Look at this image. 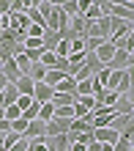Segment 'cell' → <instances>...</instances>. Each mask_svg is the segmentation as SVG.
Returning a JSON list of instances; mask_svg holds the SVG:
<instances>
[{
	"label": "cell",
	"mask_w": 134,
	"mask_h": 151,
	"mask_svg": "<svg viewBox=\"0 0 134 151\" xmlns=\"http://www.w3.org/2000/svg\"><path fill=\"white\" fill-rule=\"evenodd\" d=\"M118 137H120V132L112 129V127H93V140H99V143L115 146V143H118Z\"/></svg>",
	"instance_id": "obj_1"
},
{
	"label": "cell",
	"mask_w": 134,
	"mask_h": 151,
	"mask_svg": "<svg viewBox=\"0 0 134 151\" xmlns=\"http://www.w3.org/2000/svg\"><path fill=\"white\" fill-rule=\"evenodd\" d=\"M71 129V121L68 118H49L47 121V137H55V135H66V132Z\"/></svg>",
	"instance_id": "obj_2"
},
{
	"label": "cell",
	"mask_w": 134,
	"mask_h": 151,
	"mask_svg": "<svg viewBox=\"0 0 134 151\" xmlns=\"http://www.w3.org/2000/svg\"><path fill=\"white\" fill-rule=\"evenodd\" d=\"M129 52L126 50H115V55H112V60L107 63V69H112V72H126L129 69Z\"/></svg>",
	"instance_id": "obj_3"
},
{
	"label": "cell",
	"mask_w": 134,
	"mask_h": 151,
	"mask_svg": "<svg viewBox=\"0 0 134 151\" xmlns=\"http://www.w3.org/2000/svg\"><path fill=\"white\" fill-rule=\"evenodd\" d=\"M52 96H55V88H52V85H47V83H36V88H33V99L38 102V104L52 102Z\"/></svg>",
	"instance_id": "obj_4"
},
{
	"label": "cell",
	"mask_w": 134,
	"mask_h": 151,
	"mask_svg": "<svg viewBox=\"0 0 134 151\" xmlns=\"http://www.w3.org/2000/svg\"><path fill=\"white\" fill-rule=\"evenodd\" d=\"M25 137H28V140H33V137H47V121L33 118L28 124V129H25Z\"/></svg>",
	"instance_id": "obj_5"
},
{
	"label": "cell",
	"mask_w": 134,
	"mask_h": 151,
	"mask_svg": "<svg viewBox=\"0 0 134 151\" xmlns=\"http://www.w3.org/2000/svg\"><path fill=\"white\" fill-rule=\"evenodd\" d=\"M0 72H3L11 83H16V80L22 77V72H19V66H16V60L14 58H3V66H0Z\"/></svg>",
	"instance_id": "obj_6"
},
{
	"label": "cell",
	"mask_w": 134,
	"mask_h": 151,
	"mask_svg": "<svg viewBox=\"0 0 134 151\" xmlns=\"http://www.w3.org/2000/svg\"><path fill=\"white\" fill-rule=\"evenodd\" d=\"M16 91H19V96H33V88H36V80L30 74H22L19 80H16Z\"/></svg>",
	"instance_id": "obj_7"
},
{
	"label": "cell",
	"mask_w": 134,
	"mask_h": 151,
	"mask_svg": "<svg viewBox=\"0 0 134 151\" xmlns=\"http://www.w3.org/2000/svg\"><path fill=\"white\" fill-rule=\"evenodd\" d=\"M68 137L66 135H55V137H47V151H68Z\"/></svg>",
	"instance_id": "obj_8"
},
{
	"label": "cell",
	"mask_w": 134,
	"mask_h": 151,
	"mask_svg": "<svg viewBox=\"0 0 134 151\" xmlns=\"http://www.w3.org/2000/svg\"><path fill=\"white\" fill-rule=\"evenodd\" d=\"M82 63H85V52H71L68 55V74L74 77L79 69H82Z\"/></svg>",
	"instance_id": "obj_9"
},
{
	"label": "cell",
	"mask_w": 134,
	"mask_h": 151,
	"mask_svg": "<svg viewBox=\"0 0 134 151\" xmlns=\"http://www.w3.org/2000/svg\"><path fill=\"white\" fill-rule=\"evenodd\" d=\"M58 41H60V33L58 30H44V50L47 52H55V47H58Z\"/></svg>",
	"instance_id": "obj_10"
},
{
	"label": "cell",
	"mask_w": 134,
	"mask_h": 151,
	"mask_svg": "<svg viewBox=\"0 0 134 151\" xmlns=\"http://www.w3.org/2000/svg\"><path fill=\"white\" fill-rule=\"evenodd\" d=\"M55 91H60V93H74V96H77V80L71 77V74H66V77H63V83H58V85H55Z\"/></svg>",
	"instance_id": "obj_11"
},
{
	"label": "cell",
	"mask_w": 134,
	"mask_h": 151,
	"mask_svg": "<svg viewBox=\"0 0 134 151\" xmlns=\"http://www.w3.org/2000/svg\"><path fill=\"white\" fill-rule=\"evenodd\" d=\"M96 55H99V60H101V63L107 66V63H110V60H112V55H115V47H112L110 41H104L101 47L96 50Z\"/></svg>",
	"instance_id": "obj_12"
},
{
	"label": "cell",
	"mask_w": 134,
	"mask_h": 151,
	"mask_svg": "<svg viewBox=\"0 0 134 151\" xmlns=\"http://www.w3.org/2000/svg\"><path fill=\"white\" fill-rule=\"evenodd\" d=\"M74 102H77L74 93H60V91H55V96H52V104H55V107H66V104H74Z\"/></svg>",
	"instance_id": "obj_13"
},
{
	"label": "cell",
	"mask_w": 134,
	"mask_h": 151,
	"mask_svg": "<svg viewBox=\"0 0 134 151\" xmlns=\"http://www.w3.org/2000/svg\"><path fill=\"white\" fill-rule=\"evenodd\" d=\"M0 96H3V102H6V104H16V99H19V91H16V85H14V83H8V85L3 88V93H0Z\"/></svg>",
	"instance_id": "obj_14"
},
{
	"label": "cell",
	"mask_w": 134,
	"mask_h": 151,
	"mask_svg": "<svg viewBox=\"0 0 134 151\" xmlns=\"http://www.w3.org/2000/svg\"><path fill=\"white\" fill-rule=\"evenodd\" d=\"M63 77H66V72H60V69H47V77H44V83L55 88L58 83H63Z\"/></svg>",
	"instance_id": "obj_15"
},
{
	"label": "cell",
	"mask_w": 134,
	"mask_h": 151,
	"mask_svg": "<svg viewBox=\"0 0 134 151\" xmlns=\"http://www.w3.org/2000/svg\"><path fill=\"white\" fill-rule=\"evenodd\" d=\"M14 60H16V66H19V72H22V74H30V66H33V63L28 60L25 50H22V52H16V55H14Z\"/></svg>",
	"instance_id": "obj_16"
},
{
	"label": "cell",
	"mask_w": 134,
	"mask_h": 151,
	"mask_svg": "<svg viewBox=\"0 0 134 151\" xmlns=\"http://www.w3.org/2000/svg\"><path fill=\"white\" fill-rule=\"evenodd\" d=\"M19 137H22L19 132H14V129H11V132H6V135H0V143H3V148L8 151V148L16 143V140H19Z\"/></svg>",
	"instance_id": "obj_17"
},
{
	"label": "cell",
	"mask_w": 134,
	"mask_h": 151,
	"mask_svg": "<svg viewBox=\"0 0 134 151\" xmlns=\"http://www.w3.org/2000/svg\"><path fill=\"white\" fill-rule=\"evenodd\" d=\"M30 77L36 80V83H44V77H47V66H44V63H33L30 66Z\"/></svg>",
	"instance_id": "obj_18"
},
{
	"label": "cell",
	"mask_w": 134,
	"mask_h": 151,
	"mask_svg": "<svg viewBox=\"0 0 134 151\" xmlns=\"http://www.w3.org/2000/svg\"><path fill=\"white\" fill-rule=\"evenodd\" d=\"M118 99H120V93L118 91H104V96H101V104H107V107H115V104H118Z\"/></svg>",
	"instance_id": "obj_19"
},
{
	"label": "cell",
	"mask_w": 134,
	"mask_h": 151,
	"mask_svg": "<svg viewBox=\"0 0 134 151\" xmlns=\"http://www.w3.org/2000/svg\"><path fill=\"white\" fill-rule=\"evenodd\" d=\"M77 104H79V107H85V110H93L99 102H96L93 93H88V96H77Z\"/></svg>",
	"instance_id": "obj_20"
},
{
	"label": "cell",
	"mask_w": 134,
	"mask_h": 151,
	"mask_svg": "<svg viewBox=\"0 0 134 151\" xmlns=\"http://www.w3.org/2000/svg\"><path fill=\"white\" fill-rule=\"evenodd\" d=\"M101 17H104V14H101V6H99V3H93V6L85 11V19H88V22H96V19H101Z\"/></svg>",
	"instance_id": "obj_21"
},
{
	"label": "cell",
	"mask_w": 134,
	"mask_h": 151,
	"mask_svg": "<svg viewBox=\"0 0 134 151\" xmlns=\"http://www.w3.org/2000/svg\"><path fill=\"white\" fill-rule=\"evenodd\" d=\"M38 118H41V121H49V118H55V104H52V102L41 104V110H38Z\"/></svg>",
	"instance_id": "obj_22"
},
{
	"label": "cell",
	"mask_w": 134,
	"mask_h": 151,
	"mask_svg": "<svg viewBox=\"0 0 134 151\" xmlns=\"http://www.w3.org/2000/svg\"><path fill=\"white\" fill-rule=\"evenodd\" d=\"M60 8L66 11V17H68V19L79 14V8H77V0H63V3H60Z\"/></svg>",
	"instance_id": "obj_23"
},
{
	"label": "cell",
	"mask_w": 134,
	"mask_h": 151,
	"mask_svg": "<svg viewBox=\"0 0 134 151\" xmlns=\"http://www.w3.org/2000/svg\"><path fill=\"white\" fill-rule=\"evenodd\" d=\"M41 63L47 66V69H58V55H55V52H47V50H44V55H41Z\"/></svg>",
	"instance_id": "obj_24"
},
{
	"label": "cell",
	"mask_w": 134,
	"mask_h": 151,
	"mask_svg": "<svg viewBox=\"0 0 134 151\" xmlns=\"http://www.w3.org/2000/svg\"><path fill=\"white\" fill-rule=\"evenodd\" d=\"M28 17H30V22H33V25H41V28H47V19L41 17L38 8H28Z\"/></svg>",
	"instance_id": "obj_25"
},
{
	"label": "cell",
	"mask_w": 134,
	"mask_h": 151,
	"mask_svg": "<svg viewBox=\"0 0 134 151\" xmlns=\"http://www.w3.org/2000/svg\"><path fill=\"white\" fill-rule=\"evenodd\" d=\"M22 115V110L16 107V104H6V110H3V118H8V121H16Z\"/></svg>",
	"instance_id": "obj_26"
},
{
	"label": "cell",
	"mask_w": 134,
	"mask_h": 151,
	"mask_svg": "<svg viewBox=\"0 0 134 151\" xmlns=\"http://www.w3.org/2000/svg\"><path fill=\"white\" fill-rule=\"evenodd\" d=\"M55 115H58V118H68V121H74V104H66V107H55Z\"/></svg>",
	"instance_id": "obj_27"
},
{
	"label": "cell",
	"mask_w": 134,
	"mask_h": 151,
	"mask_svg": "<svg viewBox=\"0 0 134 151\" xmlns=\"http://www.w3.org/2000/svg\"><path fill=\"white\" fill-rule=\"evenodd\" d=\"M44 30H47V28H41V25H33V22H30V28L25 30V36H30V39H44Z\"/></svg>",
	"instance_id": "obj_28"
},
{
	"label": "cell",
	"mask_w": 134,
	"mask_h": 151,
	"mask_svg": "<svg viewBox=\"0 0 134 151\" xmlns=\"http://www.w3.org/2000/svg\"><path fill=\"white\" fill-rule=\"evenodd\" d=\"M28 151H47V137H33Z\"/></svg>",
	"instance_id": "obj_29"
},
{
	"label": "cell",
	"mask_w": 134,
	"mask_h": 151,
	"mask_svg": "<svg viewBox=\"0 0 134 151\" xmlns=\"http://www.w3.org/2000/svg\"><path fill=\"white\" fill-rule=\"evenodd\" d=\"M28 118H22V115H19V118H16V121H11V129L14 132H19V135H25V129H28Z\"/></svg>",
	"instance_id": "obj_30"
},
{
	"label": "cell",
	"mask_w": 134,
	"mask_h": 151,
	"mask_svg": "<svg viewBox=\"0 0 134 151\" xmlns=\"http://www.w3.org/2000/svg\"><path fill=\"white\" fill-rule=\"evenodd\" d=\"M68 52H71V44L60 39V41H58V47H55V55H60V58H68Z\"/></svg>",
	"instance_id": "obj_31"
},
{
	"label": "cell",
	"mask_w": 134,
	"mask_h": 151,
	"mask_svg": "<svg viewBox=\"0 0 134 151\" xmlns=\"http://www.w3.org/2000/svg\"><path fill=\"white\" fill-rule=\"evenodd\" d=\"M38 110H41V104L38 102H33V107H28L22 113V118H28V121H33V118H38Z\"/></svg>",
	"instance_id": "obj_32"
},
{
	"label": "cell",
	"mask_w": 134,
	"mask_h": 151,
	"mask_svg": "<svg viewBox=\"0 0 134 151\" xmlns=\"http://www.w3.org/2000/svg\"><path fill=\"white\" fill-rule=\"evenodd\" d=\"M112 151H131V140H126V137L120 135V137H118V143L112 146Z\"/></svg>",
	"instance_id": "obj_33"
},
{
	"label": "cell",
	"mask_w": 134,
	"mask_h": 151,
	"mask_svg": "<svg viewBox=\"0 0 134 151\" xmlns=\"http://www.w3.org/2000/svg\"><path fill=\"white\" fill-rule=\"evenodd\" d=\"M33 102H36V99H33V96H19V99H16V107H19V110L25 113V110H28V107H33Z\"/></svg>",
	"instance_id": "obj_34"
},
{
	"label": "cell",
	"mask_w": 134,
	"mask_h": 151,
	"mask_svg": "<svg viewBox=\"0 0 134 151\" xmlns=\"http://www.w3.org/2000/svg\"><path fill=\"white\" fill-rule=\"evenodd\" d=\"M25 55H28V60H30V63H41L44 50H25Z\"/></svg>",
	"instance_id": "obj_35"
},
{
	"label": "cell",
	"mask_w": 134,
	"mask_h": 151,
	"mask_svg": "<svg viewBox=\"0 0 134 151\" xmlns=\"http://www.w3.org/2000/svg\"><path fill=\"white\" fill-rule=\"evenodd\" d=\"M52 8H55V6H52V3H47V0H41V3H38V11H41V17H44V19H49V17H52Z\"/></svg>",
	"instance_id": "obj_36"
},
{
	"label": "cell",
	"mask_w": 134,
	"mask_h": 151,
	"mask_svg": "<svg viewBox=\"0 0 134 151\" xmlns=\"http://www.w3.org/2000/svg\"><path fill=\"white\" fill-rule=\"evenodd\" d=\"M28 146H30V140L22 135V137H19V140H16V143L11 146V148H8V151H28Z\"/></svg>",
	"instance_id": "obj_37"
},
{
	"label": "cell",
	"mask_w": 134,
	"mask_h": 151,
	"mask_svg": "<svg viewBox=\"0 0 134 151\" xmlns=\"http://www.w3.org/2000/svg\"><path fill=\"white\" fill-rule=\"evenodd\" d=\"M68 44H71V52H85V39H74ZM71 52H68V55H71Z\"/></svg>",
	"instance_id": "obj_38"
},
{
	"label": "cell",
	"mask_w": 134,
	"mask_h": 151,
	"mask_svg": "<svg viewBox=\"0 0 134 151\" xmlns=\"http://www.w3.org/2000/svg\"><path fill=\"white\" fill-rule=\"evenodd\" d=\"M6 132H11V121H8V118H0V135H6Z\"/></svg>",
	"instance_id": "obj_39"
},
{
	"label": "cell",
	"mask_w": 134,
	"mask_h": 151,
	"mask_svg": "<svg viewBox=\"0 0 134 151\" xmlns=\"http://www.w3.org/2000/svg\"><path fill=\"white\" fill-rule=\"evenodd\" d=\"M68 151H88V146H85V143H71Z\"/></svg>",
	"instance_id": "obj_40"
},
{
	"label": "cell",
	"mask_w": 134,
	"mask_h": 151,
	"mask_svg": "<svg viewBox=\"0 0 134 151\" xmlns=\"http://www.w3.org/2000/svg\"><path fill=\"white\" fill-rule=\"evenodd\" d=\"M88 151H101V143L99 140H91V143H88Z\"/></svg>",
	"instance_id": "obj_41"
},
{
	"label": "cell",
	"mask_w": 134,
	"mask_h": 151,
	"mask_svg": "<svg viewBox=\"0 0 134 151\" xmlns=\"http://www.w3.org/2000/svg\"><path fill=\"white\" fill-rule=\"evenodd\" d=\"M8 83H11V80H8V77H6V74H3V72H0V93H3V88H6V85H8Z\"/></svg>",
	"instance_id": "obj_42"
},
{
	"label": "cell",
	"mask_w": 134,
	"mask_h": 151,
	"mask_svg": "<svg viewBox=\"0 0 134 151\" xmlns=\"http://www.w3.org/2000/svg\"><path fill=\"white\" fill-rule=\"evenodd\" d=\"M123 3H126V6H134V0H123Z\"/></svg>",
	"instance_id": "obj_43"
},
{
	"label": "cell",
	"mask_w": 134,
	"mask_h": 151,
	"mask_svg": "<svg viewBox=\"0 0 134 151\" xmlns=\"http://www.w3.org/2000/svg\"><path fill=\"white\" fill-rule=\"evenodd\" d=\"M131 118H134V110H131Z\"/></svg>",
	"instance_id": "obj_44"
},
{
	"label": "cell",
	"mask_w": 134,
	"mask_h": 151,
	"mask_svg": "<svg viewBox=\"0 0 134 151\" xmlns=\"http://www.w3.org/2000/svg\"><path fill=\"white\" fill-rule=\"evenodd\" d=\"M131 151H134V146H131Z\"/></svg>",
	"instance_id": "obj_45"
}]
</instances>
